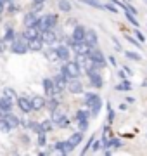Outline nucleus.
I'll list each match as a JSON object with an SVG mask.
<instances>
[{
  "instance_id": "1",
  "label": "nucleus",
  "mask_w": 147,
  "mask_h": 156,
  "mask_svg": "<svg viewBox=\"0 0 147 156\" xmlns=\"http://www.w3.org/2000/svg\"><path fill=\"white\" fill-rule=\"evenodd\" d=\"M61 73L64 76L71 78H80L81 76V66H80L78 61H66V64L61 66Z\"/></svg>"
},
{
  "instance_id": "2",
  "label": "nucleus",
  "mask_w": 147,
  "mask_h": 156,
  "mask_svg": "<svg viewBox=\"0 0 147 156\" xmlns=\"http://www.w3.org/2000/svg\"><path fill=\"white\" fill-rule=\"evenodd\" d=\"M29 50L28 47V40L23 37H16V40L14 42H11V52H14V54H26Z\"/></svg>"
},
{
  "instance_id": "3",
  "label": "nucleus",
  "mask_w": 147,
  "mask_h": 156,
  "mask_svg": "<svg viewBox=\"0 0 147 156\" xmlns=\"http://www.w3.org/2000/svg\"><path fill=\"white\" fill-rule=\"evenodd\" d=\"M88 59H90L94 64H95V68L97 69H102V68H106V57H104V54H102V50H99V49H94L90 50V54H88Z\"/></svg>"
},
{
  "instance_id": "4",
  "label": "nucleus",
  "mask_w": 147,
  "mask_h": 156,
  "mask_svg": "<svg viewBox=\"0 0 147 156\" xmlns=\"http://www.w3.org/2000/svg\"><path fill=\"white\" fill-rule=\"evenodd\" d=\"M50 116H52V122L56 123L57 127H61V128H64V127H68L69 125V120H68V116L64 115V113L57 108V109H54V111L50 113Z\"/></svg>"
},
{
  "instance_id": "5",
  "label": "nucleus",
  "mask_w": 147,
  "mask_h": 156,
  "mask_svg": "<svg viewBox=\"0 0 147 156\" xmlns=\"http://www.w3.org/2000/svg\"><path fill=\"white\" fill-rule=\"evenodd\" d=\"M71 47L66 44H61V45H57V47H54V50H56V57L59 59V61H69V57H71Z\"/></svg>"
},
{
  "instance_id": "6",
  "label": "nucleus",
  "mask_w": 147,
  "mask_h": 156,
  "mask_svg": "<svg viewBox=\"0 0 147 156\" xmlns=\"http://www.w3.org/2000/svg\"><path fill=\"white\" fill-rule=\"evenodd\" d=\"M16 104H17V108H19V109H21L23 113H31V111H35V109H33V102H31V99L24 97V95L17 97V99H16Z\"/></svg>"
},
{
  "instance_id": "7",
  "label": "nucleus",
  "mask_w": 147,
  "mask_h": 156,
  "mask_svg": "<svg viewBox=\"0 0 147 156\" xmlns=\"http://www.w3.org/2000/svg\"><path fill=\"white\" fill-rule=\"evenodd\" d=\"M68 76H64L62 73H59V75H56L54 76V83H56V92L57 94H61V92H64V90L68 89Z\"/></svg>"
},
{
  "instance_id": "8",
  "label": "nucleus",
  "mask_w": 147,
  "mask_h": 156,
  "mask_svg": "<svg viewBox=\"0 0 147 156\" xmlns=\"http://www.w3.org/2000/svg\"><path fill=\"white\" fill-rule=\"evenodd\" d=\"M87 75H88L90 85L94 87V89H101L102 85H104V78H102V75L99 73V69H95V71H90V73H87Z\"/></svg>"
},
{
  "instance_id": "9",
  "label": "nucleus",
  "mask_w": 147,
  "mask_h": 156,
  "mask_svg": "<svg viewBox=\"0 0 147 156\" xmlns=\"http://www.w3.org/2000/svg\"><path fill=\"white\" fill-rule=\"evenodd\" d=\"M85 37H87V28L81 26V24H74L73 28V33H71V38L74 42H85Z\"/></svg>"
},
{
  "instance_id": "10",
  "label": "nucleus",
  "mask_w": 147,
  "mask_h": 156,
  "mask_svg": "<svg viewBox=\"0 0 147 156\" xmlns=\"http://www.w3.org/2000/svg\"><path fill=\"white\" fill-rule=\"evenodd\" d=\"M42 87H43V92L45 95L52 97V95H56V83H54V78H43L42 80Z\"/></svg>"
},
{
  "instance_id": "11",
  "label": "nucleus",
  "mask_w": 147,
  "mask_h": 156,
  "mask_svg": "<svg viewBox=\"0 0 147 156\" xmlns=\"http://www.w3.org/2000/svg\"><path fill=\"white\" fill-rule=\"evenodd\" d=\"M68 92H71V94H83V83L80 82V78H71L69 80Z\"/></svg>"
},
{
  "instance_id": "12",
  "label": "nucleus",
  "mask_w": 147,
  "mask_h": 156,
  "mask_svg": "<svg viewBox=\"0 0 147 156\" xmlns=\"http://www.w3.org/2000/svg\"><path fill=\"white\" fill-rule=\"evenodd\" d=\"M54 147H56V151L61 153V154H69V153H73V149H74L69 140H59V142L54 144Z\"/></svg>"
},
{
  "instance_id": "13",
  "label": "nucleus",
  "mask_w": 147,
  "mask_h": 156,
  "mask_svg": "<svg viewBox=\"0 0 147 156\" xmlns=\"http://www.w3.org/2000/svg\"><path fill=\"white\" fill-rule=\"evenodd\" d=\"M40 38L43 40V44L54 45V44L57 42V35H56V31H54V30H45V31H42Z\"/></svg>"
},
{
  "instance_id": "14",
  "label": "nucleus",
  "mask_w": 147,
  "mask_h": 156,
  "mask_svg": "<svg viewBox=\"0 0 147 156\" xmlns=\"http://www.w3.org/2000/svg\"><path fill=\"white\" fill-rule=\"evenodd\" d=\"M24 38L26 40H31V38H36V37H40L42 35V31L38 30V26L36 24H31V26H26V30H24Z\"/></svg>"
},
{
  "instance_id": "15",
  "label": "nucleus",
  "mask_w": 147,
  "mask_h": 156,
  "mask_svg": "<svg viewBox=\"0 0 147 156\" xmlns=\"http://www.w3.org/2000/svg\"><path fill=\"white\" fill-rule=\"evenodd\" d=\"M14 99H11V97H7V95H2L0 97V109L4 113H11L12 108H14V102H12Z\"/></svg>"
},
{
  "instance_id": "16",
  "label": "nucleus",
  "mask_w": 147,
  "mask_h": 156,
  "mask_svg": "<svg viewBox=\"0 0 147 156\" xmlns=\"http://www.w3.org/2000/svg\"><path fill=\"white\" fill-rule=\"evenodd\" d=\"M31 102H33L35 111H40V109L47 108V99L43 97V95H35V97H31Z\"/></svg>"
},
{
  "instance_id": "17",
  "label": "nucleus",
  "mask_w": 147,
  "mask_h": 156,
  "mask_svg": "<svg viewBox=\"0 0 147 156\" xmlns=\"http://www.w3.org/2000/svg\"><path fill=\"white\" fill-rule=\"evenodd\" d=\"M88 109H90V113H92V116H97L99 115V111L102 109V99L97 95L95 99L92 101L90 104H88Z\"/></svg>"
},
{
  "instance_id": "18",
  "label": "nucleus",
  "mask_w": 147,
  "mask_h": 156,
  "mask_svg": "<svg viewBox=\"0 0 147 156\" xmlns=\"http://www.w3.org/2000/svg\"><path fill=\"white\" fill-rule=\"evenodd\" d=\"M85 42L88 45H92V47H97V44H99V35H97L95 30H87Z\"/></svg>"
},
{
  "instance_id": "19",
  "label": "nucleus",
  "mask_w": 147,
  "mask_h": 156,
  "mask_svg": "<svg viewBox=\"0 0 147 156\" xmlns=\"http://www.w3.org/2000/svg\"><path fill=\"white\" fill-rule=\"evenodd\" d=\"M36 21H38V12H35V11L26 12V14H24V17H23L24 26H31V24H35Z\"/></svg>"
},
{
  "instance_id": "20",
  "label": "nucleus",
  "mask_w": 147,
  "mask_h": 156,
  "mask_svg": "<svg viewBox=\"0 0 147 156\" xmlns=\"http://www.w3.org/2000/svg\"><path fill=\"white\" fill-rule=\"evenodd\" d=\"M28 47H29V50H33V52H40L42 47H43V40L40 38V37L31 38V40H28Z\"/></svg>"
},
{
  "instance_id": "21",
  "label": "nucleus",
  "mask_w": 147,
  "mask_h": 156,
  "mask_svg": "<svg viewBox=\"0 0 147 156\" xmlns=\"http://www.w3.org/2000/svg\"><path fill=\"white\" fill-rule=\"evenodd\" d=\"M4 118L7 120V123H9L12 128H17L19 125H21V120H19V116H16L12 111H11V113H5V116H4Z\"/></svg>"
},
{
  "instance_id": "22",
  "label": "nucleus",
  "mask_w": 147,
  "mask_h": 156,
  "mask_svg": "<svg viewBox=\"0 0 147 156\" xmlns=\"http://www.w3.org/2000/svg\"><path fill=\"white\" fill-rule=\"evenodd\" d=\"M90 118H92V113H90L88 108H87V109H78L76 115H74V120H76V122H83V120H90Z\"/></svg>"
},
{
  "instance_id": "23",
  "label": "nucleus",
  "mask_w": 147,
  "mask_h": 156,
  "mask_svg": "<svg viewBox=\"0 0 147 156\" xmlns=\"http://www.w3.org/2000/svg\"><path fill=\"white\" fill-rule=\"evenodd\" d=\"M43 19H45L47 30H54L57 26V16H56V14H45Z\"/></svg>"
},
{
  "instance_id": "24",
  "label": "nucleus",
  "mask_w": 147,
  "mask_h": 156,
  "mask_svg": "<svg viewBox=\"0 0 147 156\" xmlns=\"http://www.w3.org/2000/svg\"><path fill=\"white\" fill-rule=\"evenodd\" d=\"M68 140L71 142V146H73V147L80 146V142L83 140V132H81V130H78V132H73V134H71V137H69Z\"/></svg>"
},
{
  "instance_id": "25",
  "label": "nucleus",
  "mask_w": 147,
  "mask_h": 156,
  "mask_svg": "<svg viewBox=\"0 0 147 156\" xmlns=\"http://www.w3.org/2000/svg\"><path fill=\"white\" fill-rule=\"evenodd\" d=\"M29 130H31V132H35L36 135H40V134H47L45 128H43V125H42L40 122H29Z\"/></svg>"
},
{
  "instance_id": "26",
  "label": "nucleus",
  "mask_w": 147,
  "mask_h": 156,
  "mask_svg": "<svg viewBox=\"0 0 147 156\" xmlns=\"http://www.w3.org/2000/svg\"><path fill=\"white\" fill-rule=\"evenodd\" d=\"M4 40L5 42H14L16 40V31H14V28L12 26H5V35H4Z\"/></svg>"
},
{
  "instance_id": "27",
  "label": "nucleus",
  "mask_w": 147,
  "mask_h": 156,
  "mask_svg": "<svg viewBox=\"0 0 147 156\" xmlns=\"http://www.w3.org/2000/svg\"><path fill=\"white\" fill-rule=\"evenodd\" d=\"M119 147H123V142L119 139H116V137H111L108 146H106V149H119Z\"/></svg>"
},
{
  "instance_id": "28",
  "label": "nucleus",
  "mask_w": 147,
  "mask_h": 156,
  "mask_svg": "<svg viewBox=\"0 0 147 156\" xmlns=\"http://www.w3.org/2000/svg\"><path fill=\"white\" fill-rule=\"evenodd\" d=\"M114 89L118 90V92H128V90H132V83L125 78V80H121V83H118Z\"/></svg>"
},
{
  "instance_id": "29",
  "label": "nucleus",
  "mask_w": 147,
  "mask_h": 156,
  "mask_svg": "<svg viewBox=\"0 0 147 156\" xmlns=\"http://www.w3.org/2000/svg\"><path fill=\"white\" fill-rule=\"evenodd\" d=\"M57 7H59V11H62V12H69L73 9V5H71L69 0H59V2H57Z\"/></svg>"
},
{
  "instance_id": "30",
  "label": "nucleus",
  "mask_w": 147,
  "mask_h": 156,
  "mask_svg": "<svg viewBox=\"0 0 147 156\" xmlns=\"http://www.w3.org/2000/svg\"><path fill=\"white\" fill-rule=\"evenodd\" d=\"M59 104H61V102H59V99H57V97H54V95H52L50 99L47 101V109H49V111H54V109H57V108H59Z\"/></svg>"
},
{
  "instance_id": "31",
  "label": "nucleus",
  "mask_w": 147,
  "mask_h": 156,
  "mask_svg": "<svg viewBox=\"0 0 147 156\" xmlns=\"http://www.w3.org/2000/svg\"><path fill=\"white\" fill-rule=\"evenodd\" d=\"M80 2L85 4V5H88V7H94V9H106L104 4H101L99 0H80Z\"/></svg>"
},
{
  "instance_id": "32",
  "label": "nucleus",
  "mask_w": 147,
  "mask_h": 156,
  "mask_svg": "<svg viewBox=\"0 0 147 156\" xmlns=\"http://www.w3.org/2000/svg\"><path fill=\"white\" fill-rule=\"evenodd\" d=\"M125 17H126V21L132 23L135 28H138V26H140V24H138V21H137V16H135V14H132L130 11H125Z\"/></svg>"
},
{
  "instance_id": "33",
  "label": "nucleus",
  "mask_w": 147,
  "mask_h": 156,
  "mask_svg": "<svg viewBox=\"0 0 147 156\" xmlns=\"http://www.w3.org/2000/svg\"><path fill=\"white\" fill-rule=\"evenodd\" d=\"M12 130V127L7 123V120L5 118H0V132H4V134H9Z\"/></svg>"
},
{
  "instance_id": "34",
  "label": "nucleus",
  "mask_w": 147,
  "mask_h": 156,
  "mask_svg": "<svg viewBox=\"0 0 147 156\" xmlns=\"http://www.w3.org/2000/svg\"><path fill=\"white\" fill-rule=\"evenodd\" d=\"M99 94H95V92H85V101H83V104H85V108H88V104H90L92 101L95 99Z\"/></svg>"
},
{
  "instance_id": "35",
  "label": "nucleus",
  "mask_w": 147,
  "mask_h": 156,
  "mask_svg": "<svg viewBox=\"0 0 147 156\" xmlns=\"http://www.w3.org/2000/svg\"><path fill=\"white\" fill-rule=\"evenodd\" d=\"M36 146H38V147L47 146V134H40L38 135V139H36Z\"/></svg>"
},
{
  "instance_id": "36",
  "label": "nucleus",
  "mask_w": 147,
  "mask_h": 156,
  "mask_svg": "<svg viewBox=\"0 0 147 156\" xmlns=\"http://www.w3.org/2000/svg\"><path fill=\"white\" fill-rule=\"evenodd\" d=\"M94 140H95V135H92L90 139H88V142H87V146L83 147V149H81V154H87V153H88V151L92 149V144H94Z\"/></svg>"
},
{
  "instance_id": "37",
  "label": "nucleus",
  "mask_w": 147,
  "mask_h": 156,
  "mask_svg": "<svg viewBox=\"0 0 147 156\" xmlns=\"http://www.w3.org/2000/svg\"><path fill=\"white\" fill-rule=\"evenodd\" d=\"M125 56L128 57V59H132V61H140V56H138V54H137V52H132V50H126V52H125Z\"/></svg>"
},
{
  "instance_id": "38",
  "label": "nucleus",
  "mask_w": 147,
  "mask_h": 156,
  "mask_svg": "<svg viewBox=\"0 0 147 156\" xmlns=\"http://www.w3.org/2000/svg\"><path fill=\"white\" fill-rule=\"evenodd\" d=\"M104 149V144H102V140H94V144H92V153H97V151Z\"/></svg>"
},
{
  "instance_id": "39",
  "label": "nucleus",
  "mask_w": 147,
  "mask_h": 156,
  "mask_svg": "<svg viewBox=\"0 0 147 156\" xmlns=\"http://www.w3.org/2000/svg\"><path fill=\"white\" fill-rule=\"evenodd\" d=\"M42 125H43V128H45V132H52V128H54V125H56V123L52 122V118H50V120L42 122Z\"/></svg>"
},
{
  "instance_id": "40",
  "label": "nucleus",
  "mask_w": 147,
  "mask_h": 156,
  "mask_svg": "<svg viewBox=\"0 0 147 156\" xmlns=\"http://www.w3.org/2000/svg\"><path fill=\"white\" fill-rule=\"evenodd\" d=\"M19 11V5H17L16 2H9V7H7V12L9 14H14V12Z\"/></svg>"
},
{
  "instance_id": "41",
  "label": "nucleus",
  "mask_w": 147,
  "mask_h": 156,
  "mask_svg": "<svg viewBox=\"0 0 147 156\" xmlns=\"http://www.w3.org/2000/svg\"><path fill=\"white\" fill-rule=\"evenodd\" d=\"M114 116H116V115H114V109L108 104V123H109V125L114 122Z\"/></svg>"
},
{
  "instance_id": "42",
  "label": "nucleus",
  "mask_w": 147,
  "mask_h": 156,
  "mask_svg": "<svg viewBox=\"0 0 147 156\" xmlns=\"http://www.w3.org/2000/svg\"><path fill=\"white\" fill-rule=\"evenodd\" d=\"M31 11L42 12V11H43V4H42V2H33V4H31Z\"/></svg>"
},
{
  "instance_id": "43",
  "label": "nucleus",
  "mask_w": 147,
  "mask_h": 156,
  "mask_svg": "<svg viewBox=\"0 0 147 156\" xmlns=\"http://www.w3.org/2000/svg\"><path fill=\"white\" fill-rule=\"evenodd\" d=\"M4 95H7V97H11V99H17V95H16V92H14V89H4Z\"/></svg>"
},
{
  "instance_id": "44",
  "label": "nucleus",
  "mask_w": 147,
  "mask_h": 156,
  "mask_svg": "<svg viewBox=\"0 0 147 156\" xmlns=\"http://www.w3.org/2000/svg\"><path fill=\"white\" fill-rule=\"evenodd\" d=\"M87 128H88V120L78 122V130H81V132H87Z\"/></svg>"
},
{
  "instance_id": "45",
  "label": "nucleus",
  "mask_w": 147,
  "mask_h": 156,
  "mask_svg": "<svg viewBox=\"0 0 147 156\" xmlns=\"http://www.w3.org/2000/svg\"><path fill=\"white\" fill-rule=\"evenodd\" d=\"M135 37H137V38H138V40H140V44H144V42H145V37L142 35V31H140V30H138V28L135 30Z\"/></svg>"
},
{
  "instance_id": "46",
  "label": "nucleus",
  "mask_w": 147,
  "mask_h": 156,
  "mask_svg": "<svg viewBox=\"0 0 147 156\" xmlns=\"http://www.w3.org/2000/svg\"><path fill=\"white\" fill-rule=\"evenodd\" d=\"M114 5H116V4H113V2H109V4H106L104 7H106L108 11H111V12H118V9H116Z\"/></svg>"
},
{
  "instance_id": "47",
  "label": "nucleus",
  "mask_w": 147,
  "mask_h": 156,
  "mask_svg": "<svg viewBox=\"0 0 147 156\" xmlns=\"http://www.w3.org/2000/svg\"><path fill=\"white\" fill-rule=\"evenodd\" d=\"M126 38H128V42H132V44L137 45V47L140 45V40H138V38H133V37H126Z\"/></svg>"
},
{
  "instance_id": "48",
  "label": "nucleus",
  "mask_w": 147,
  "mask_h": 156,
  "mask_svg": "<svg viewBox=\"0 0 147 156\" xmlns=\"http://www.w3.org/2000/svg\"><path fill=\"white\" fill-rule=\"evenodd\" d=\"M118 76L121 78V80H125V78H126V71H125V69H121V71H118Z\"/></svg>"
},
{
  "instance_id": "49",
  "label": "nucleus",
  "mask_w": 147,
  "mask_h": 156,
  "mask_svg": "<svg viewBox=\"0 0 147 156\" xmlns=\"http://www.w3.org/2000/svg\"><path fill=\"white\" fill-rule=\"evenodd\" d=\"M109 62H111L113 66H116V64H118V62H116V57H114V56H109Z\"/></svg>"
},
{
  "instance_id": "50",
  "label": "nucleus",
  "mask_w": 147,
  "mask_h": 156,
  "mask_svg": "<svg viewBox=\"0 0 147 156\" xmlns=\"http://www.w3.org/2000/svg\"><path fill=\"white\" fill-rule=\"evenodd\" d=\"M123 69L126 71V75H128V76H132V75H133V71H132V69H130L128 66H123Z\"/></svg>"
},
{
  "instance_id": "51",
  "label": "nucleus",
  "mask_w": 147,
  "mask_h": 156,
  "mask_svg": "<svg viewBox=\"0 0 147 156\" xmlns=\"http://www.w3.org/2000/svg\"><path fill=\"white\" fill-rule=\"evenodd\" d=\"M109 2H113V4H116V5L123 7V2H119V0H109Z\"/></svg>"
},
{
  "instance_id": "52",
  "label": "nucleus",
  "mask_w": 147,
  "mask_h": 156,
  "mask_svg": "<svg viewBox=\"0 0 147 156\" xmlns=\"http://www.w3.org/2000/svg\"><path fill=\"white\" fill-rule=\"evenodd\" d=\"M4 5H5V4H2V2H0V14H4V11H5V7H4Z\"/></svg>"
},
{
  "instance_id": "53",
  "label": "nucleus",
  "mask_w": 147,
  "mask_h": 156,
  "mask_svg": "<svg viewBox=\"0 0 147 156\" xmlns=\"http://www.w3.org/2000/svg\"><path fill=\"white\" fill-rule=\"evenodd\" d=\"M126 102H130L132 104V102H135V99H133V97H126Z\"/></svg>"
},
{
  "instance_id": "54",
  "label": "nucleus",
  "mask_w": 147,
  "mask_h": 156,
  "mask_svg": "<svg viewBox=\"0 0 147 156\" xmlns=\"http://www.w3.org/2000/svg\"><path fill=\"white\" fill-rule=\"evenodd\" d=\"M33 2H42V4H45V0H33Z\"/></svg>"
},
{
  "instance_id": "55",
  "label": "nucleus",
  "mask_w": 147,
  "mask_h": 156,
  "mask_svg": "<svg viewBox=\"0 0 147 156\" xmlns=\"http://www.w3.org/2000/svg\"><path fill=\"white\" fill-rule=\"evenodd\" d=\"M0 2H2V4H7V0H0Z\"/></svg>"
},
{
  "instance_id": "56",
  "label": "nucleus",
  "mask_w": 147,
  "mask_h": 156,
  "mask_svg": "<svg viewBox=\"0 0 147 156\" xmlns=\"http://www.w3.org/2000/svg\"><path fill=\"white\" fill-rule=\"evenodd\" d=\"M9 2H14V0H7V4H9Z\"/></svg>"
}]
</instances>
